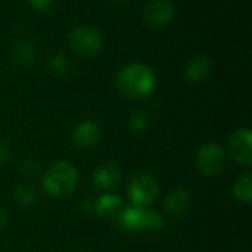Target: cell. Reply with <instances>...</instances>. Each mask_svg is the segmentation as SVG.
<instances>
[{"mask_svg": "<svg viewBox=\"0 0 252 252\" xmlns=\"http://www.w3.org/2000/svg\"><path fill=\"white\" fill-rule=\"evenodd\" d=\"M211 69H213V62L207 55H195L186 62L183 72H185V78L189 83L198 84L202 83L205 78H208Z\"/></svg>", "mask_w": 252, "mask_h": 252, "instance_id": "cell-10", "label": "cell"}, {"mask_svg": "<svg viewBox=\"0 0 252 252\" xmlns=\"http://www.w3.org/2000/svg\"><path fill=\"white\" fill-rule=\"evenodd\" d=\"M100 126L93 120H84L78 123L71 134V142L80 149L93 148L100 140Z\"/></svg>", "mask_w": 252, "mask_h": 252, "instance_id": "cell-8", "label": "cell"}, {"mask_svg": "<svg viewBox=\"0 0 252 252\" xmlns=\"http://www.w3.org/2000/svg\"><path fill=\"white\" fill-rule=\"evenodd\" d=\"M227 149L230 158L244 165L251 167L252 165V130L248 127L238 128L233 131L227 140Z\"/></svg>", "mask_w": 252, "mask_h": 252, "instance_id": "cell-7", "label": "cell"}, {"mask_svg": "<svg viewBox=\"0 0 252 252\" xmlns=\"http://www.w3.org/2000/svg\"><path fill=\"white\" fill-rule=\"evenodd\" d=\"M192 204V196L186 189H174L164 199V210L168 216L179 219L183 217Z\"/></svg>", "mask_w": 252, "mask_h": 252, "instance_id": "cell-12", "label": "cell"}, {"mask_svg": "<svg viewBox=\"0 0 252 252\" xmlns=\"http://www.w3.org/2000/svg\"><path fill=\"white\" fill-rule=\"evenodd\" d=\"M123 171L115 164H103L93 173V188L103 193H111L121 182Z\"/></svg>", "mask_w": 252, "mask_h": 252, "instance_id": "cell-9", "label": "cell"}, {"mask_svg": "<svg viewBox=\"0 0 252 252\" xmlns=\"http://www.w3.org/2000/svg\"><path fill=\"white\" fill-rule=\"evenodd\" d=\"M145 208L124 207L123 211L114 219L115 224L124 232H143L145 227Z\"/></svg>", "mask_w": 252, "mask_h": 252, "instance_id": "cell-11", "label": "cell"}, {"mask_svg": "<svg viewBox=\"0 0 252 252\" xmlns=\"http://www.w3.org/2000/svg\"><path fill=\"white\" fill-rule=\"evenodd\" d=\"M176 13V7L170 0H151L146 3L142 12V19L146 27L152 30H161L167 27Z\"/></svg>", "mask_w": 252, "mask_h": 252, "instance_id": "cell-6", "label": "cell"}, {"mask_svg": "<svg viewBox=\"0 0 252 252\" xmlns=\"http://www.w3.org/2000/svg\"><path fill=\"white\" fill-rule=\"evenodd\" d=\"M78 173L66 161L55 162L43 176V189L52 198H68L75 190Z\"/></svg>", "mask_w": 252, "mask_h": 252, "instance_id": "cell-2", "label": "cell"}, {"mask_svg": "<svg viewBox=\"0 0 252 252\" xmlns=\"http://www.w3.org/2000/svg\"><path fill=\"white\" fill-rule=\"evenodd\" d=\"M117 90L130 99H145L152 94L157 87L155 71L145 63H128L115 75Z\"/></svg>", "mask_w": 252, "mask_h": 252, "instance_id": "cell-1", "label": "cell"}, {"mask_svg": "<svg viewBox=\"0 0 252 252\" xmlns=\"http://www.w3.org/2000/svg\"><path fill=\"white\" fill-rule=\"evenodd\" d=\"M164 226V220L158 211L154 210H146L145 211V227L143 230L146 232H159Z\"/></svg>", "mask_w": 252, "mask_h": 252, "instance_id": "cell-19", "label": "cell"}, {"mask_svg": "<svg viewBox=\"0 0 252 252\" xmlns=\"http://www.w3.org/2000/svg\"><path fill=\"white\" fill-rule=\"evenodd\" d=\"M196 165H198V170L201 171V174H204L207 177L219 176L226 165L224 149L216 142L202 145L196 155Z\"/></svg>", "mask_w": 252, "mask_h": 252, "instance_id": "cell-5", "label": "cell"}, {"mask_svg": "<svg viewBox=\"0 0 252 252\" xmlns=\"http://www.w3.org/2000/svg\"><path fill=\"white\" fill-rule=\"evenodd\" d=\"M7 220H9V217H7V211H6L3 207H0V230L7 224Z\"/></svg>", "mask_w": 252, "mask_h": 252, "instance_id": "cell-23", "label": "cell"}, {"mask_svg": "<svg viewBox=\"0 0 252 252\" xmlns=\"http://www.w3.org/2000/svg\"><path fill=\"white\" fill-rule=\"evenodd\" d=\"M124 208V202L118 195L103 193L93 202V211L102 219H115Z\"/></svg>", "mask_w": 252, "mask_h": 252, "instance_id": "cell-13", "label": "cell"}, {"mask_svg": "<svg viewBox=\"0 0 252 252\" xmlns=\"http://www.w3.org/2000/svg\"><path fill=\"white\" fill-rule=\"evenodd\" d=\"M69 49L81 58H92L102 50L103 38L100 32L87 25H80L71 30L68 35Z\"/></svg>", "mask_w": 252, "mask_h": 252, "instance_id": "cell-3", "label": "cell"}, {"mask_svg": "<svg viewBox=\"0 0 252 252\" xmlns=\"http://www.w3.org/2000/svg\"><path fill=\"white\" fill-rule=\"evenodd\" d=\"M109 1H112V3H118V4H121V3H126L127 0H109Z\"/></svg>", "mask_w": 252, "mask_h": 252, "instance_id": "cell-24", "label": "cell"}, {"mask_svg": "<svg viewBox=\"0 0 252 252\" xmlns=\"http://www.w3.org/2000/svg\"><path fill=\"white\" fill-rule=\"evenodd\" d=\"M27 1L35 12H41V13L55 12L56 7L59 6V0H27Z\"/></svg>", "mask_w": 252, "mask_h": 252, "instance_id": "cell-20", "label": "cell"}, {"mask_svg": "<svg viewBox=\"0 0 252 252\" xmlns=\"http://www.w3.org/2000/svg\"><path fill=\"white\" fill-rule=\"evenodd\" d=\"M233 196L244 202V204H250L252 201V176L250 173H244L241 174L235 185H233Z\"/></svg>", "mask_w": 252, "mask_h": 252, "instance_id": "cell-16", "label": "cell"}, {"mask_svg": "<svg viewBox=\"0 0 252 252\" xmlns=\"http://www.w3.org/2000/svg\"><path fill=\"white\" fill-rule=\"evenodd\" d=\"M149 126H151V118L143 111H134L128 118V128L133 133H143L149 128Z\"/></svg>", "mask_w": 252, "mask_h": 252, "instance_id": "cell-18", "label": "cell"}, {"mask_svg": "<svg viewBox=\"0 0 252 252\" xmlns=\"http://www.w3.org/2000/svg\"><path fill=\"white\" fill-rule=\"evenodd\" d=\"M12 58L21 66H31L37 59V49L28 40H19L12 47Z\"/></svg>", "mask_w": 252, "mask_h": 252, "instance_id": "cell-14", "label": "cell"}, {"mask_svg": "<svg viewBox=\"0 0 252 252\" xmlns=\"http://www.w3.org/2000/svg\"><path fill=\"white\" fill-rule=\"evenodd\" d=\"M128 199L131 205L139 208H146L155 202L159 193V186L155 177L148 173H139L130 179L128 183Z\"/></svg>", "mask_w": 252, "mask_h": 252, "instance_id": "cell-4", "label": "cell"}, {"mask_svg": "<svg viewBox=\"0 0 252 252\" xmlns=\"http://www.w3.org/2000/svg\"><path fill=\"white\" fill-rule=\"evenodd\" d=\"M10 155H12V154H10V148H9V145L0 140V165H3V164L9 162Z\"/></svg>", "mask_w": 252, "mask_h": 252, "instance_id": "cell-22", "label": "cell"}, {"mask_svg": "<svg viewBox=\"0 0 252 252\" xmlns=\"http://www.w3.org/2000/svg\"><path fill=\"white\" fill-rule=\"evenodd\" d=\"M21 171L25 177H37L41 171V164L35 159H25L22 167H21Z\"/></svg>", "mask_w": 252, "mask_h": 252, "instance_id": "cell-21", "label": "cell"}, {"mask_svg": "<svg viewBox=\"0 0 252 252\" xmlns=\"http://www.w3.org/2000/svg\"><path fill=\"white\" fill-rule=\"evenodd\" d=\"M37 189L31 185V183H24L19 185L15 192H13V202L19 207V208H28L31 207L35 201H37Z\"/></svg>", "mask_w": 252, "mask_h": 252, "instance_id": "cell-15", "label": "cell"}, {"mask_svg": "<svg viewBox=\"0 0 252 252\" xmlns=\"http://www.w3.org/2000/svg\"><path fill=\"white\" fill-rule=\"evenodd\" d=\"M49 68H50V71H52L55 75L62 77V75H66V74L69 72V69H71V62H69V59L66 58L65 53L58 52V53H55V55L50 58V61H49Z\"/></svg>", "mask_w": 252, "mask_h": 252, "instance_id": "cell-17", "label": "cell"}]
</instances>
